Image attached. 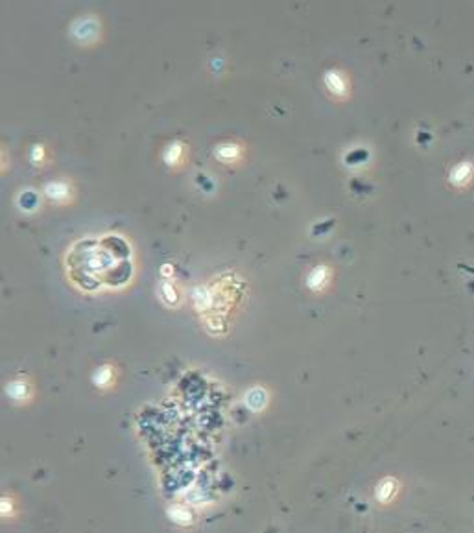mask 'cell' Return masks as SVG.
<instances>
[{"label": "cell", "mask_w": 474, "mask_h": 533, "mask_svg": "<svg viewBox=\"0 0 474 533\" xmlns=\"http://www.w3.org/2000/svg\"><path fill=\"white\" fill-rule=\"evenodd\" d=\"M6 395H8L13 403H28L30 397H32V384L22 377L13 378V380L8 382V386H6Z\"/></svg>", "instance_id": "1"}, {"label": "cell", "mask_w": 474, "mask_h": 533, "mask_svg": "<svg viewBox=\"0 0 474 533\" xmlns=\"http://www.w3.org/2000/svg\"><path fill=\"white\" fill-rule=\"evenodd\" d=\"M399 493V480L395 476H386L378 482L377 489H375V498L380 504H389Z\"/></svg>", "instance_id": "2"}, {"label": "cell", "mask_w": 474, "mask_h": 533, "mask_svg": "<svg viewBox=\"0 0 474 533\" xmlns=\"http://www.w3.org/2000/svg\"><path fill=\"white\" fill-rule=\"evenodd\" d=\"M268 403H270V395H268V391H266L264 388H251L244 395L246 408H248L249 412H255V414H259V412L266 409Z\"/></svg>", "instance_id": "3"}, {"label": "cell", "mask_w": 474, "mask_h": 533, "mask_svg": "<svg viewBox=\"0 0 474 533\" xmlns=\"http://www.w3.org/2000/svg\"><path fill=\"white\" fill-rule=\"evenodd\" d=\"M92 382L98 389H109L117 382V369L111 364H103L92 373Z\"/></svg>", "instance_id": "4"}, {"label": "cell", "mask_w": 474, "mask_h": 533, "mask_svg": "<svg viewBox=\"0 0 474 533\" xmlns=\"http://www.w3.org/2000/svg\"><path fill=\"white\" fill-rule=\"evenodd\" d=\"M168 517L172 518V523L179 524V526H189L194 523V517L189 509H185L183 506H172L168 509Z\"/></svg>", "instance_id": "5"}, {"label": "cell", "mask_w": 474, "mask_h": 533, "mask_svg": "<svg viewBox=\"0 0 474 533\" xmlns=\"http://www.w3.org/2000/svg\"><path fill=\"white\" fill-rule=\"evenodd\" d=\"M44 190H46V196L56 201H63L70 196L69 185L61 183V181H52V183H49L44 187Z\"/></svg>", "instance_id": "6"}, {"label": "cell", "mask_w": 474, "mask_h": 533, "mask_svg": "<svg viewBox=\"0 0 474 533\" xmlns=\"http://www.w3.org/2000/svg\"><path fill=\"white\" fill-rule=\"evenodd\" d=\"M240 146L237 144H223L220 146L218 150H216V155H218V159H226V161H229V159H237L238 155H240Z\"/></svg>", "instance_id": "7"}, {"label": "cell", "mask_w": 474, "mask_h": 533, "mask_svg": "<svg viewBox=\"0 0 474 533\" xmlns=\"http://www.w3.org/2000/svg\"><path fill=\"white\" fill-rule=\"evenodd\" d=\"M15 509L17 506H15V500H13V496H11L10 493H6V495L2 496V502H0V513H2V517L6 518L13 517Z\"/></svg>", "instance_id": "8"}, {"label": "cell", "mask_w": 474, "mask_h": 533, "mask_svg": "<svg viewBox=\"0 0 474 533\" xmlns=\"http://www.w3.org/2000/svg\"><path fill=\"white\" fill-rule=\"evenodd\" d=\"M181 153H183V146L179 144V142H173L170 148L167 150V153H164V159H167V162H170V164H176V159H178V155L181 157Z\"/></svg>", "instance_id": "9"}]
</instances>
